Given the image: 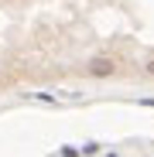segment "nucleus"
Here are the masks:
<instances>
[{"instance_id":"f257e3e1","label":"nucleus","mask_w":154,"mask_h":157,"mask_svg":"<svg viewBox=\"0 0 154 157\" xmlns=\"http://www.w3.org/2000/svg\"><path fill=\"white\" fill-rule=\"evenodd\" d=\"M65 75L154 78V0H0V86Z\"/></svg>"}]
</instances>
